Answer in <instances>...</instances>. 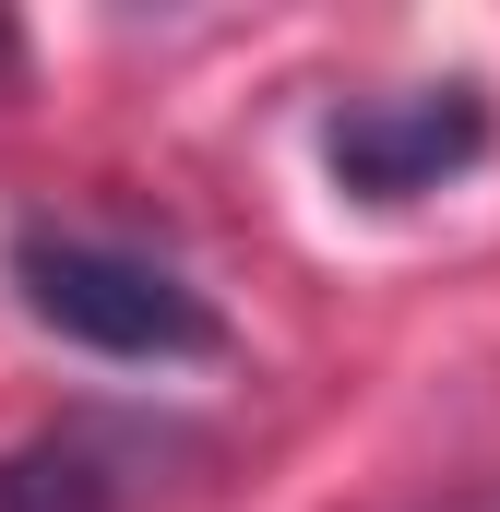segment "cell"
<instances>
[{"label":"cell","mask_w":500,"mask_h":512,"mask_svg":"<svg viewBox=\"0 0 500 512\" xmlns=\"http://www.w3.org/2000/svg\"><path fill=\"white\" fill-rule=\"evenodd\" d=\"M12 286H24V310H36L60 346H84V358L167 370V358H215V346H227V322H215L203 286H179L167 262H143V251H108V239H84V227H24V239H12Z\"/></svg>","instance_id":"6da1fadb"},{"label":"cell","mask_w":500,"mask_h":512,"mask_svg":"<svg viewBox=\"0 0 500 512\" xmlns=\"http://www.w3.org/2000/svg\"><path fill=\"white\" fill-rule=\"evenodd\" d=\"M489 155V96L477 84H417V96H358L322 131V167L358 203H417L441 179H465Z\"/></svg>","instance_id":"7a4b0ae2"},{"label":"cell","mask_w":500,"mask_h":512,"mask_svg":"<svg viewBox=\"0 0 500 512\" xmlns=\"http://www.w3.org/2000/svg\"><path fill=\"white\" fill-rule=\"evenodd\" d=\"M167 441L131 429V417H60L36 441L0 453V512H131L155 489Z\"/></svg>","instance_id":"3957f363"},{"label":"cell","mask_w":500,"mask_h":512,"mask_svg":"<svg viewBox=\"0 0 500 512\" xmlns=\"http://www.w3.org/2000/svg\"><path fill=\"white\" fill-rule=\"evenodd\" d=\"M441 512H500V489H465V501H441Z\"/></svg>","instance_id":"277c9868"}]
</instances>
